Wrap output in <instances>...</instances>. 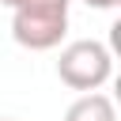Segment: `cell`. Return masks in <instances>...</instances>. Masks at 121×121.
Segmentation results:
<instances>
[{"instance_id":"6da1fadb","label":"cell","mask_w":121,"mask_h":121,"mask_svg":"<svg viewBox=\"0 0 121 121\" xmlns=\"http://www.w3.org/2000/svg\"><path fill=\"white\" fill-rule=\"evenodd\" d=\"M11 8V38L23 49L45 53L57 49L68 30V4L72 0H0Z\"/></svg>"},{"instance_id":"7a4b0ae2","label":"cell","mask_w":121,"mask_h":121,"mask_svg":"<svg viewBox=\"0 0 121 121\" xmlns=\"http://www.w3.org/2000/svg\"><path fill=\"white\" fill-rule=\"evenodd\" d=\"M57 76L60 83H68L72 91H98L110 76H113V57L102 42L95 38H79V42H68L60 49V60H57Z\"/></svg>"},{"instance_id":"3957f363","label":"cell","mask_w":121,"mask_h":121,"mask_svg":"<svg viewBox=\"0 0 121 121\" xmlns=\"http://www.w3.org/2000/svg\"><path fill=\"white\" fill-rule=\"evenodd\" d=\"M64 121H117V110H113V98L110 95L91 91V95H79L64 110Z\"/></svg>"},{"instance_id":"277c9868","label":"cell","mask_w":121,"mask_h":121,"mask_svg":"<svg viewBox=\"0 0 121 121\" xmlns=\"http://www.w3.org/2000/svg\"><path fill=\"white\" fill-rule=\"evenodd\" d=\"M87 8H98V11H110V8H117L121 0H83Z\"/></svg>"}]
</instances>
